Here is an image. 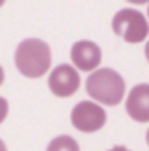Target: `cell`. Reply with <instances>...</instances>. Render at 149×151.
<instances>
[{
	"label": "cell",
	"mask_w": 149,
	"mask_h": 151,
	"mask_svg": "<svg viewBox=\"0 0 149 151\" xmlns=\"http://www.w3.org/2000/svg\"><path fill=\"white\" fill-rule=\"evenodd\" d=\"M109 151H130L126 146H114V148H111Z\"/></svg>",
	"instance_id": "obj_10"
},
{
	"label": "cell",
	"mask_w": 149,
	"mask_h": 151,
	"mask_svg": "<svg viewBox=\"0 0 149 151\" xmlns=\"http://www.w3.org/2000/svg\"><path fill=\"white\" fill-rule=\"evenodd\" d=\"M2 83H4V69L0 67V86H2Z\"/></svg>",
	"instance_id": "obj_14"
},
{
	"label": "cell",
	"mask_w": 149,
	"mask_h": 151,
	"mask_svg": "<svg viewBox=\"0 0 149 151\" xmlns=\"http://www.w3.org/2000/svg\"><path fill=\"white\" fill-rule=\"evenodd\" d=\"M7 113H9V104H7V100L4 97H0V125L7 118Z\"/></svg>",
	"instance_id": "obj_9"
},
{
	"label": "cell",
	"mask_w": 149,
	"mask_h": 151,
	"mask_svg": "<svg viewBox=\"0 0 149 151\" xmlns=\"http://www.w3.org/2000/svg\"><path fill=\"white\" fill-rule=\"evenodd\" d=\"M16 69L21 76L37 79L42 77L51 67V49L47 42L40 39H25L18 44L14 55Z\"/></svg>",
	"instance_id": "obj_1"
},
{
	"label": "cell",
	"mask_w": 149,
	"mask_h": 151,
	"mask_svg": "<svg viewBox=\"0 0 149 151\" xmlns=\"http://www.w3.org/2000/svg\"><path fill=\"white\" fill-rule=\"evenodd\" d=\"M146 142H148V146H149V128H148V134H146Z\"/></svg>",
	"instance_id": "obj_15"
},
{
	"label": "cell",
	"mask_w": 149,
	"mask_h": 151,
	"mask_svg": "<svg viewBox=\"0 0 149 151\" xmlns=\"http://www.w3.org/2000/svg\"><path fill=\"white\" fill-rule=\"evenodd\" d=\"M144 55H146V58H148V62H149V40H148V44H146V49H144Z\"/></svg>",
	"instance_id": "obj_12"
},
{
	"label": "cell",
	"mask_w": 149,
	"mask_h": 151,
	"mask_svg": "<svg viewBox=\"0 0 149 151\" xmlns=\"http://www.w3.org/2000/svg\"><path fill=\"white\" fill-rule=\"evenodd\" d=\"M126 2H130V4H137V5H140V4H146L149 0H126Z\"/></svg>",
	"instance_id": "obj_11"
},
{
	"label": "cell",
	"mask_w": 149,
	"mask_h": 151,
	"mask_svg": "<svg viewBox=\"0 0 149 151\" xmlns=\"http://www.w3.org/2000/svg\"><path fill=\"white\" fill-rule=\"evenodd\" d=\"M70 121L82 134H93L98 132L100 128H104L105 121H107V114L102 106H98L97 102L91 100H82L79 104H75L72 113H70Z\"/></svg>",
	"instance_id": "obj_4"
},
{
	"label": "cell",
	"mask_w": 149,
	"mask_h": 151,
	"mask_svg": "<svg viewBox=\"0 0 149 151\" xmlns=\"http://www.w3.org/2000/svg\"><path fill=\"white\" fill-rule=\"evenodd\" d=\"M112 30L116 35L130 44L144 42L149 35V23L137 9H121L112 18Z\"/></svg>",
	"instance_id": "obj_3"
},
{
	"label": "cell",
	"mask_w": 149,
	"mask_h": 151,
	"mask_svg": "<svg viewBox=\"0 0 149 151\" xmlns=\"http://www.w3.org/2000/svg\"><path fill=\"white\" fill-rule=\"evenodd\" d=\"M125 79L114 69H97L86 79V93L104 106H117L125 97Z\"/></svg>",
	"instance_id": "obj_2"
},
{
	"label": "cell",
	"mask_w": 149,
	"mask_h": 151,
	"mask_svg": "<svg viewBox=\"0 0 149 151\" xmlns=\"http://www.w3.org/2000/svg\"><path fill=\"white\" fill-rule=\"evenodd\" d=\"M0 151H7V146H5V142L0 139Z\"/></svg>",
	"instance_id": "obj_13"
},
{
	"label": "cell",
	"mask_w": 149,
	"mask_h": 151,
	"mask_svg": "<svg viewBox=\"0 0 149 151\" xmlns=\"http://www.w3.org/2000/svg\"><path fill=\"white\" fill-rule=\"evenodd\" d=\"M46 151H81L77 141L70 135H58L49 141Z\"/></svg>",
	"instance_id": "obj_8"
},
{
	"label": "cell",
	"mask_w": 149,
	"mask_h": 151,
	"mask_svg": "<svg viewBox=\"0 0 149 151\" xmlns=\"http://www.w3.org/2000/svg\"><path fill=\"white\" fill-rule=\"evenodd\" d=\"M70 58L75 69L82 72H95L102 62V51L98 44L91 40H77L70 49Z\"/></svg>",
	"instance_id": "obj_6"
},
{
	"label": "cell",
	"mask_w": 149,
	"mask_h": 151,
	"mask_svg": "<svg viewBox=\"0 0 149 151\" xmlns=\"http://www.w3.org/2000/svg\"><path fill=\"white\" fill-rule=\"evenodd\" d=\"M47 86H49L53 95L67 99V97H72L79 90L81 76H79L74 65L62 63V65H58L51 70V74L47 77Z\"/></svg>",
	"instance_id": "obj_5"
},
{
	"label": "cell",
	"mask_w": 149,
	"mask_h": 151,
	"mask_svg": "<svg viewBox=\"0 0 149 151\" xmlns=\"http://www.w3.org/2000/svg\"><path fill=\"white\" fill-rule=\"evenodd\" d=\"M4 2H5V0H0V7H2V5H4Z\"/></svg>",
	"instance_id": "obj_16"
},
{
	"label": "cell",
	"mask_w": 149,
	"mask_h": 151,
	"mask_svg": "<svg viewBox=\"0 0 149 151\" xmlns=\"http://www.w3.org/2000/svg\"><path fill=\"white\" fill-rule=\"evenodd\" d=\"M126 113L137 123L149 121V84L142 83L130 90L126 97Z\"/></svg>",
	"instance_id": "obj_7"
},
{
	"label": "cell",
	"mask_w": 149,
	"mask_h": 151,
	"mask_svg": "<svg viewBox=\"0 0 149 151\" xmlns=\"http://www.w3.org/2000/svg\"><path fill=\"white\" fill-rule=\"evenodd\" d=\"M148 16H149V7H148Z\"/></svg>",
	"instance_id": "obj_17"
}]
</instances>
